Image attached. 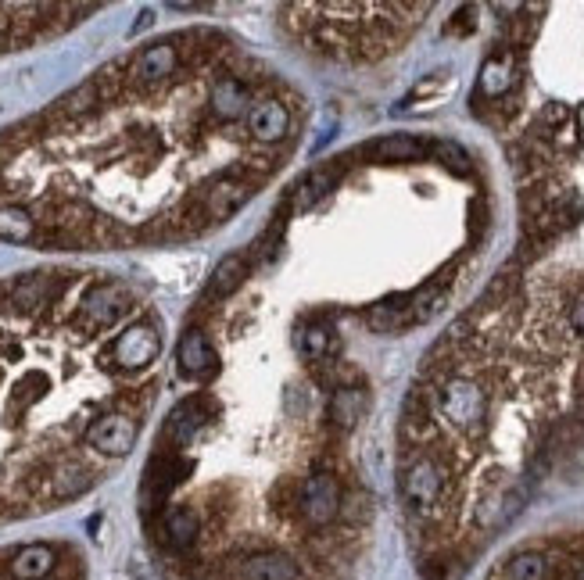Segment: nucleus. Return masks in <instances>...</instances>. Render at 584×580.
<instances>
[{
  "mask_svg": "<svg viewBox=\"0 0 584 580\" xmlns=\"http://www.w3.org/2000/svg\"><path fill=\"white\" fill-rule=\"evenodd\" d=\"M506 580H552V563L542 552H520L506 563Z\"/></svg>",
  "mask_w": 584,
  "mask_h": 580,
  "instance_id": "nucleus-8",
  "label": "nucleus"
},
{
  "mask_svg": "<svg viewBox=\"0 0 584 580\" xmlns=\"http://www.w3.org/2000/svg\"><path fill=\"white\" fill-rule=\"evenodd\" d=\"M244 126H248L251 140L269 151V147H276L280 140L291 137V108H287L284 101H276V97L255 101V108H251V115L244 119Z\"/></svg>",
  "mask_w": 584,
  "mask_h": 580,
  "instance_id": "nucleus-3",
  "label": "nucleus"
},
{
  "mask_svg": "<svg viewBox=\"0 0 584 580\" xmlns=\"http://www.w3.org/2000/svg\"><path fill=\"white\" fill-rule=\"evenodd\" d=\"M0 237L4 240H36V219L26 208H0Z\"/></svg>",
  "mask_w": 584,
  "mask_h": 580,
  "instance_id": "nucleus-12",
  "label": "nucleus"
},
{
  "mask_svg": "<svg viewBox=\"0 0 584 580\" xmlns=\"http://www.w3.org/2000/svg\"><path fill=\"white\" fill-rule=\"evenodd\" d=\"M248 580H294L298 577V570H294L291 559H284V555H255V559H248Z\"/></svg>",
  "mask_w": 584,
  "mask_h": 580,
  "instance_id": "nucleus-10",
  "label": "nucleus"
},
{
  "mask_svg": "<svg viewBox=\"0 0 584 580\" xmlns=\"http://www.w3.org/2000/svg\"><path fill=\"white\" fill-rule=\"evenodd\" d=\"M327 187H334V172L330 169H323V172H316L305 187H301V194H298V208H309V205H316L319 197L327 194Z\"/></svg>",
  "mask_w": 584,
  "mask_h": 580,
  "instance_id": "nucleus-16",
  "label": "nucleus"
},
{
  "mask_svg": "<svg viewBox=\"0 0 584 580\" xmlns=\"http://www.w3.org/2000/svg\"><path fill=\"white\" fill-rule=\"evenodd\" d=\"M577 580H584V563H581V570H577Z\"/></svg>",
  "mask_w": 584,
  "mask_h": 580,
  "instance_id": "nucleus-20",
  "label": "nucleus"
},
{
  "mask_svg": "<svg viewBox=\"0 0 584 580\" xmlns=\"http://www.w3.org/2000/svg\"><path fill=\"white\" fill-rule=\"evenodd\" d=\"M570 330H574L577 337L584 341V294L574 301V305H570Z\"/></svg>",
  "mask_w": 584,
  "mask_h": 580,
  "instance_id": "nucleus-18",
  "label": "nucleus"
},
{
  "mask_svg": "<svg viewBox=\"0 0 584 580\" xmlns=\"http://www.w3.org/2000/svg\"><path fill=\"white\" fill-rule=\"evenodd\" d=\"M244 276H248V262H244V255H230L219 262V269H215L212 276V287H208V294L212 298H226V294H233V290L241 287Z\"/></svg>",
  "mask_w": 584,
  "mask_h": 580,
  "instance_id": "nucleus-9",
  "label": "nucleus"
},
{
  "mask_svg": "<svg viewBox=\"0 0 584 580\" xmlns=\"http://www.w3.org/2000/svg\"><path fill=\"white\" fill-rule=\"evenodd\" d=\"M445 487H448V473L434 455H420L402 477L405 502L413 505V509H434L445 498Z\"/></svg>",
  "mask_w": 584,
  "mask_h": 580,
  "instance_id": "nucleus-2",
  "label": "nucleus"
},
{
  "mask_svg": "<svg viewBox=\"0 0 584 580\" xmlns=\"http://www.w3.org/2000/svg\"><path fill=\"white\" fill-rule=\"evenodd\" d=\"M430 151L438 154L441 162H445L452 172H459V176H466V172H470V158H466V151H463L459 144H448V140H438V144H430Z\"/></svg>",
  "mask_w": 584,
  "mask_h": 580,
  "instance_id": "nucleus-15",
  "label": "nucleus"
},
{
  "mask_svg": "<svg viewBox=\"0 0 584 580\" xmlns=\"http://www.w3.org/2000/svg\"><path fill=\"white\" fill-rule=\"evenodd\" d=\"M208 423V409H205V398H190V401H183L180 409L172 412L169 416V427H165V434L172 437V441L180 444H187L190 437L198 434L201 427Z\"/></svg>",
  "mask_w": 584,
  "mask_h": 580,
  "instance_id": "nucleus-5",
  "label": "nucleus"
},
{
  "mask_svg": "<svg viewBox=\"0 0 584 580\" xmlns=\"http://www.w3.org/2000/svg\"><path fill=\"white\" fill-rule=\"evenodd\" d=\"M359 409H362L359 391H337L334 405H330V416H334L341 427H352L355 419H359Z\"/></svg>",
  "mask_w": 584,
  "mask_h": 580,
  "instance_id": "nucleus-14",
  "label": "nucleus"
},
{
  "mask_svg": "<svg viewBox=\"0 0 584 580\" xmlns=\"http://www.w3.org/2000/svg\"><path fill=\"white\" fill-rule=\"evenodd\" d=\"M180 369L187 376H205L208 369H215V351H212V344H208L205 333L190 330L187 337H183V344H180Z\"/></svg>",
  "mask_w": 584,
  "mask_h": 580,
  "instance_id": "nucleus-6",
  "label": "nucleus"
},
{
  "mask_svg": "<svg viewBox=\"0 0 584 580\" xmlns=\"http://www.w3.org/2000/svg\"><path fill=\"white\" fill-rule=\"evenodd\" d=\"M327 344H330V333L327 330H309V333H305V351H309L312 359H319V355L327 351Z\"/></svg>",
  "mask_w": 584,
  "mask_h": 580,
  "instance_id": "nucleus-17",
  "label": "nucleus"
},
{
  "mask_svg": "<svg viewBox=\"0 0 584 580\" xmlns=\"http://www.w3.org/2000/svg\"><path fill=\"white\" fill-rule=\"evenodd\" d=\"M337 498H341L337 480L330 477V473H316V477L305 484V491H301V509H305V520H309L312 527L330 523L334 520V512H337Z\"/></svg>",
  "mask_w": 584,
  "mask_h": 580,
  "instance_id": "nucleus-4",
  "label": "nucleus"
},
{
  "mask_svg": "<svg viewBox=\"0 0 584 580\" xmlns=\"http://www.w3.org/2000/svg\"><path fill=\"white\" fill-rule=\"evenodd\" d=\"M509 86H513V61L506 54H495L481 69V90L488 97H502Z\"/></svg>",
  "mask_w": 584,
  "mask_h": 580,
  "instance_id": "nucleus-11",
  "label": "nucleus"
},
{
  "mask_svg": "<svg viewBox=\"0 0 584 580\" xmlns=\"http://www.w3.org/2000/svg\"><path fill=\"white\" fill-rule=\"evenodd\" d=\"M434 409H438V416L445 419L448 427L470 434V430H481L484 419H488V391L470 376H452V380L441 384Z\"/></svg>",
  "mask_w": 584,
  "mask_h": 580,
  "instance_id": "nucleus-1",
  "label": "nucleus"
},
{
  "mask_svg": "<svg viewBox=\"0 0 584 580\" xmlns=\"http://www.w3.org/2000/svg\"><path fill=\"white\" fill-rule=\"evenodd\" d=\"M165 530H169V538L176 541V545H190L194 541V534H198V516L190 509H169V516H165Z\"/></svg>",
  "mask_w": 584,
  "mask_h": 580,
  "instance_id": "nucleus-13",
  "label": "nucleus"
},
{
  "mask_svg": "<svg viewBox=\"0 0 584 580\" xmlns=\"http://www.w3.org/2000/svg\"><path fill=\"white\" fill-rule=\"evenodd\" d=\"M427 151H430V144H423V140H416V137H405V133L384 137L370 147V154L380 158V162H416V158H423Z\"/></svg>",
  "mask_w": 584,
  "mask_h": 580,
  "instance_id": "nucleus-7",
  "label": "nucleus"
},
{
  "mask_svg": "<svg viewBox=\"0 0 584 580\" xmlns=\"http://www.w3.org/2000/svg\"><path fill=\"white\" fill-rule=\"evenodd\" d=\"M0 580H18L15 573H11V559H8V563H4V566H0ZM54 580H69V577H65V573H58V577H54Z\"/></svg>",
  "mask_w": 584,
  "mask_h": 580,
  "instance_id": "nucleus-19",
  "label": "nucleus"
}]
</instances>
